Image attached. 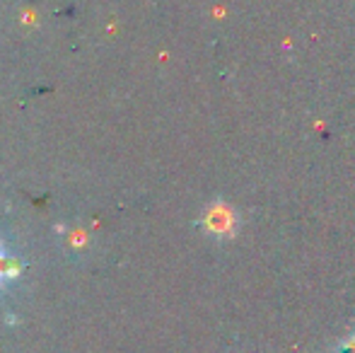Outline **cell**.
<instances>
[{
    "instance_id": "1",
    "label": "cell",
    "mask_w": 355,
    "mask_h": 353,
    "mask_svg": "<svg viewBox=\"0 0 355 353\" xmlns=\"http://www.w3.org/2000/svg\"><path fill=\"white\" fill-rule=\"evenodd\" d=\"M206 223L211 227V232H218V235H225L234 227V213L225 206H218L213 211H208L206 216Z\"/></svg>"
},
{
    "instance_id": "2",
    "label": "cell",
    "mask_w": 355,
    "mask_h": 353,
    "mask_svg": "<svg viewBox=\"0 0 355 353\" xmlns=\"http://www.w3.org/2000/svg\"><path fill=\"white\" fill-rule=\"evenodd\" d=\"M336 353H355V344H343Z\"/></svg>"
}]
</instances>
